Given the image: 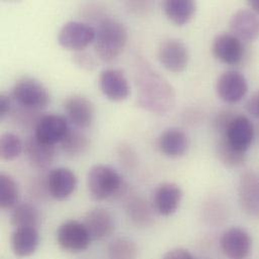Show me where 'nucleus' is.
Listing matches in <instances>:
<instances>
[{
	"label": "nucleus",
	"instance_id": "obj_1",
	"mask_svg": "<svg viewBox=\"0 0 259 259\" xmlns=\"http://www.w3.org/2000/svg\"><path fill=\"white\" fill-rule=\"evenodd\" d=\"M137 102L141 108L164 114L174 108L176 93L172 86L145 61L136 66Z\"/></svg>",
	"mask_w": 259,
	"mask_h": 259
},
{
	"label": "nucleus",
	"instance_id": "obj_2",
	"mask_svg": "<svg viewBox=\"0 0 259 259\" xmlns=\"http://www.w3.org/2000/svg\"><path fill=\"white\" fill-rule=\"evenodd\" d=\"M127 39L128 33L124 24L114 18L105 17L96 29L94 50L100 60L110 63L124 51Z\"/></svg>",
	"mask_w": 259,
	"mask_h": 259
},
{
	"label": "nucleus",
	"instance_id": "obj_3",
	"mask_svg": "<svg viewBox=\"0 0 259 259\" xmlns=\"http://www.w3.org/2000/svg\"><path fill=\"white\" fill-rule=\"evenodd\" d=\"M90 197L95 201L119 198L127 192V185L119 172L110 165L98 163L93 165L87 176Z\"/></svg>",
	"mask_w": 259,
	"mask_h": 259
},
{
	"label": "nucleus",
	"instance_id": "obj_4",
	"mask_svg": "<svg viewBox=\"0 0 259 259\" xmlns=\"http://www.w3.org/2000/svg\"><path fill=\"white\" fill-rule=\"evenodd\" d=\"M12 97L17 105L35 111L46 109L51 102V95L47 87L31 77H23L15 83Z\"/></svg>",
	"mask_w": 259,
	"mask_h": 259
},
{
	"label": "nucleus",
	"instance_id": "obj_5",
	"mask_svg": "<svg viewBox=\"0 0 259 259\" xmlns=\"http://www.w3.org/2000/svg\"><path fill=\"white\" fill-rule=\"evenodd\" d=\"M96 29L90 24L81 21H69L65 23L59 31V45L69 51H84L88 46L94 42Z\"/></svg>",
	"mask_w": 259,
	"mask_h": 259
},
{
	"label": "nucleus",
	"instance_id": "obj_6",
	"mask_svg": "<svg viewBox=\"0 0 259 259\" xmlns=\"http://www.w3.org/2000/svg\"><path fill=\"white\" fill-rule=\"evenodd\" d=\"M58 244L66 251L80 253L85 251L92 239L82 222L68 220L62 223L56 233Z\"/></svg>",
	"mask_w": 259,
	"mask_h": 259
},
{
	"label": "nucleus",
	"instance_id": "obj_7",
	"mask_svg": "<svg viewBox=\"0 0 259 259\" xmlns=\"http://www.w3.org/2000/svg\"><path fill=\"white\" fill-rule=\"evenodd\" d=\"M157 55L160 64L171 73H182L189 65V49L179 38H167L161 41Z\"/></svg>",
	"mask_w": 259,
	"mask_h": 259
},
{
	"label": "nucleus",
	"instance_id": "obj_8",
	"mask_svg": "<svg viewBox=\"0 0 259 259\" xmlns=\"http://www.w3.org/2000/svg\"><path fill=\"white\" fill-rule=\"evenodd\" d=\"M218 97L228 104L241 101L248 92V83L245 76L234 70H229L220 75L216 82Z\"/></svg>",
	"mask_w": 259,
	"mask_h": 259
},
{
	"label": "nucleus",
	"instance_id": "obj_9",
	"mask_svg": "<svg viewBox=\"0 0 259 259\" xmlns=\"http://www.w3.org/2000/svg\"><path fill=\"white\" fill-rule=\"evenodd\" d=\"M220 248L229 259H245L252 250V237L245 229L231 227L220 238Z\"/></svg>",
	"mask_w": 259,
	"mask_h": 259
},
{
	"label": "nucleus",
	"instance_id": "obj_10",
	"mask_svg": "<svg viewBox=\"0 0 259 259\" xmlns=\"http://www.w3.org/2000/svg\"><path fill=\"white\" fill-rule=\"evenodd\" d=\"M223 135L227 141L238 151L246 153L254 140L255 131L250 119L245 115H235L229 122Z\"/></svg>",
	"mask_w": 259,
	"mask_h": 259
},
{
	"label": "nucleus",
	"instance_id": "obj_11",
	"mask_svg": "<svg viewBox=\"0 0 259 259\" xmlns=\"http://www.w3.org/2000/svg\"><path fill=\"white\" fill-rule=\"evenodd\" d=\"M99 86L103 95L110 101L121 102L130 96L128 80L119 69L108 68L103 70L99 76Z\"/></svg>",
	"mask_w": 259,
	"mask_h": 259
},
{
	"label": "nucleus",
	"instance_id": "obj_12",
	"mask_svg": "<svg viewBox=\"0 0 259 259\" xmlns=\"http://www.w3.org/2000/svg\"><path fill=\"white\" fill-rule=\"evenodd\" d=\"M238 202L245 214L259 219V177L255 172L246 170L240 176Z\"/></svg>",
	"mask_w": 259,
	"mask_h": 259
},
{
	"label": "nucleus",
	"instance_id": "obj_13",
	"mask_svg": "<svg viewBox=\"0 0 259 259\" xmlns=\"http://www.w3.org/2000/svg\"><path fill=\"white\" fill-rule=\"evenodd\" d=\"M78 179L68 167H56L47 175V186L50 197L63 201L70 198L77 189Z\"/></svg>",
	"mask_w": 259,
	"mask_h": 259
},
{
	"label": "nucleus",
	"instance_id": "obj_14",
	"mask_svg": "<svg viewBox=\"0 0 259 259\" xmlns=\"http://www.w3.org/2000/svg\"><path fill=\"white\" fill-rule=\"evenodd\" d=\"M229 27L242 42H253L259 37V16L249 8L239 9L231 16Z\"/></svg>",
	"mask_w": 259,
	"mask_h": 259
},
{
	"label": "nucleus",
	"instance_id": "obj_15",
	"mask_svg": "<svg viewBox=\"0 0 259 259\" xmlns=\"http://www.w3.org/2000/svg\"><path fill=\"white\" fill-rule=\"evenodd\" d=\"M67 119L77 128H88L95 118L94 104L82 95H72L67 98L64 104Z\"/></svg>",
	"mask_w": 259,
	"mask_h": 259
},
{
	"label": "nucleus",
	"instance_id": "obj_16",
	"mask_svg": "<svg viewBox=\"0 0 259 259\" xmlns=\"http://www.w3.org/2000/svg\"><path fill=\"white\" fill-rule=\"evenodd\" d=\"M183 200V191L176 183L165 182L157 186L153 194L152 205L157 214L170 216L175 214Z\"/></svg>",
	"mask_w": 259,
	"mask_h": 259
},
{
	"label": "nucleus",
	"instance_id": "obj_17",
	"mask_svg": "<svg viewBox=\"0 0 259 259\" xmlns=\"http://www.w3.org/2000/svg\"><path fill=\"white\" fill-rule=\"evenodd\" d=\"M92 240H102L115 231V220L112 214L104 208L89 210L82 221Z\"/></svg>",
	"mask_w": 259,
	"mask_h": 259
},
{
	"label": "nucleus",
	"instance_id": "obj_18",
	"mask_svg": "<svg viewBox=\"0 0 259 259\" xmlns=\"http://www.w3.org/2000/svg\"><path fill=\"white\" fill-rule=\"evenodd\" d=\"M212 53L220 62L227 65H236L244 56V47L240 39L232 33L218 34L212 44Z\"/></svg>",
	"mask_w": 259,
	"mask_h": 259
},
{
	"label": "nucleus",
	"instance_id": "obj_19",
	"mask_svg": "<svg viewBox=\"0 0 259 259\" xmlns=\"http://www.w3.org/2000/svg\"><path fill=\"white\" fill-rule=\"evenodd\" d=\"M69 130L67 117L48 114L41 116L37 122L34 128V136L45 143L56 145L63 140Z\"/></svg>",
	"mask_w": 259,
	"mask_h": 259
},
{
	"label": "nucleus",
	"instance_id": "obj_20",
	"mask_svg": "<svg viewBox=\"0 0 259 259\" xmlns=\"http://www.w3.org/2000/svg\"><path fill=\"white\" fill-rule=\"evenodd\" d=\"M24 153L29 164L39 170L48 168L55 160V145L38 140L34 135L28 136L24 141Z\"/></svg>",
	"mask_w": 259,
	"mask_h": 259
},
{
	"label": "nucleus",
	"instance_id": "obj_21",
	"mask_svg": "<svg viewBox=\"0 0 259 259\" xmlns=\"http://www.w3.org/2000/svg\"><path fill=\"white\" fill-rule=\"evenodd\" d=\"M157 146L163 155L169 158H179L188 152L190 137L184 130L176 127L168 128L158 136Z\"/></svg>",
	"mask_w": 259,
	"mask_h": 259
},
{
	"label": "nucleus",
	"instance_id": "obj_22",
	"mask_svg": "<svg viewBox=\"0 0 259 259\" xmlns=\"http://www.w3.org/2000/svg\"><path fill=\"white\" fill-rule=\"evenodd\" d=\"M130 222L137 228H148L154 223V207L140 196L128 197L125 203Z\"/></svg>",
	"mask_w": 259,
	"mask_h": 259
},
{
	"label": "nucleus",
	"instance_id": "obj_23",
	"mask_svg": "<svg viewBox=\"0 0 259 259\" xmlns=\"http://www.w3.org/2000/svg\"><path fill=\"white\" fill-rule=\"evenodd\" d=\"M39 240V233L36 228H15L10 238L11 249L16 256L27 257L36 251Z\"/></svg>",
	"mask_w": 259,
	"mask_h": 259
},
{
	"label": "nucleus",
	"instance_id": "obj_24",
	"mask_svg": "<svg viewBox=\"0 0 259 259\" xmlns=\"http://www.w3.org/2000/svg\"><path fill=\"white\" fill-rule=\"evenodd\" d=\"M162 6L165 16L178 26L187 24L197 10V4L193 0H165Z\"/></svg>",
	"mask_w": 259,
	"mask_h": 259
},
{
	"label": "nucleus",
	"instance_id": "obj_25",
	"mask_svg": "<svg viewBox=\"0 0 259 259\" xmlns=\"http://www.w3.org/2000/svg\"><path fill=\"white\" fill-rule=\"evenodd\" d=\"M39 220L40 216L38 210L30 203L18 204L12 209L10 215V224L14 228H36L39 224Z\"/></svg>",
	"mask_w": 259,
	"mask_h": 259
},
{
	"label": "nucleus",
	"instance_id": "obj_26",
	"mask_svg": "<svg viewBox=\"0 0 259 259\" xmlns=\"http://www.w3.org/2000/svg\"><path fill=\"white\" fill-rule=\"evenodd\" d=\"M63 151L70 157H77L84 154L89 146V137L79 128H70L60 142Z\"/></svg>",
	"mask_w": 259,
	"mask_h": 259
},
{
	"label": "nucleus",
	"instance_id": "obj_27",
	"mask_svg": "<svg viewBox=\"0 0 259 259\" xmlns=\"http://www.w3.org/2000/svg\"><path fill=\"white\" fill-rule=\"evenodd\" d=\"M216 153L219 160L228 167L240 166L246 158L245 153L235 149L221 134H219L216 141Z\"/></svg>",
	"mask_w": 259,
	"mask_h": 259
},
{
	"label": "nucleus",
	"instance_id": "obj_28",
	"mask_svg": "<svg viewBox=\"0 0 259 259\" xmlns=\"http://www.w3.org/2000/svg\"><path fill=\"white\" fill-rule=\"evenodd\" d=\"M19 189L15 180L7 175H0V207L4 210L14 209L18 205Z\"/></svg>",
	"mask_w": 259,
	"mask_h": 259
},
{
	"label": "nucleus",
	"instance_id": "obj_29",
	"mask_svg": "<svg viewBox=\"0 0 259 259\" xmlns=\"http://www.w3.org/2000/svg\"><path fill=\"white\" fill-rule=\"evenodd\" d=\"M107 254L109 259H137L138 247L127 237H117L108 245Z\"/></svg>",
	"mask_w": 259,
	"mask_h": 259
},
{
	"label": "nucleus",
	"instance_id": "obj_30",
	"mask_svg": "<svg viewBox=\"0 0 259 259\" xmlns=\"http://www.w3.org/2000/svg\"><path fill=\"white\" fill-rule=\"evenodd\" d=\"M24 149V143L20 138L12 133L5 132L0 137V156L2 159L10 161L17 158Z\"/></svg>",
	"mask_w": 259,
	"mask_h": 259
},
{
	"label": "nucleus",
	"instance_id": "obj_31",
	"mask_svg": "<svg viewBox=\"0 0 259 259\" xmlns=\"http://www.w3.org/2000/svg\"><path fill=\"white\" fill-rule=\"evenodd\" d=\"M11 113L13 116V120L19 126L25 127V128H29V127H33V126L35 128L37 122L41 118V116L38 115L39 111L30 110V109L24 108L19 105L17 106V108L12 109Z\"/></svg>",
	"mask_w": 259,
	"mask_h": 259
},
{
	"label": "nucleus",
	"instance_id": "obj_32",
	"mask_svg": "<svg viewBox=\"0 0 259 259\" xmlns=\"http://www.w3.org/2000/svg\"><path fill=\"white\" fill-rule=\"evenodd\" d=\"M117 155L119 161L126 169H132L137 163V156L135 151L127 144H121L118 146Z\"/></svg>",
	"mask_w": 259,
	"mask_h": 259
},
{
	"label": "nucleus",
	"instance_id": "obj_33",
	"mask_svg": "<svg viewBox=\"0 0 259 259\" xmlns=\"http://www.w3.org/2000/svg\"><path fill=\"white\" fill-rule=\"evenodd\" d=\"M73 61L77 66L86 71H92L96 68L95 59L85 51L76 52L73 56Z\"/></svg>",
	"mask_w": 259,
	"mask_h": 259
},
{
	"label": "nucleus",
	"instance_id": "obj_34",
	"mask_svg": "<svg viewBox=\"0 0 259 259\" xmlns=\"http://www.w3.org/2000/svg\"><path fill=\"white\" fill-rule=\"evenodd\" d=\"M161 259H195V257L189 250L182 247H177L165 252Z\"/></svg>",
	"mask_w": 259,
	"mask_h": 259
},
{
	"label": "nucleus",
	"instance_id": "obj_35",
	"mask_svg": "<svg viewBox=\"0 0 259 259\" xmlns=\"http://www.w3.org/2000/svg\"><path fill=\"white\" fill-rule=\"evenodd\" d=\"M126 5L130 12L135 14H142L147 13V11L150 9L151 3L148 1H130L126 3Z\"/></svg>",
	"mask_w": 259,
	"mask_h": 259
},
{
	"label": "nucleus",
	"instance_id": "obj_36",
	"mask_svg": "<svg viewBox=\"0 0 259 259\" xmlns=\"http://www.w3.org/2000/svg\"><path fill=\"white\" fill-rule=\"evenodd\" d=\"M245 107L251 116L259 119V90L247 100Z\"/></svg>",
	"mask_w": 259,
	"mask_h": 259
},
{
	"label": "nucleus",
	"instance_id": "obj_37",
	"mask_svg": "<svg viewBox=\"0 0 259 259\" xmlns=\"http://www.w3.org/2000/svg\"><path fill=\"white\" fill-rule=\"evenodd\" d=\"M11 111H12V100L7 94L2 93L0 95V118L3 119L7 115H9Z\"/></svg>",
	"mask_w": 259,
	"mask_h": 259
},
{
	"label": "nucleus",
	"instance_id": "obj_38",
	"mask_svg": "<svg viewBox=\"0 0 259 259\" xmlns=\"http://www.w3.org/2000/svg\"><path fill=\"white\" fill-rule=\"evenodd\" d=\"M247 4L249 6V9L259 16V0H249Z\"/></svg>",
	"mask_w": 259,
	"mask_h": 259
}]
</instances>
